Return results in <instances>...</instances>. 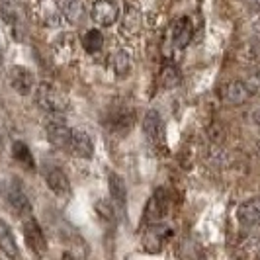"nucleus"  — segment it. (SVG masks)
<instances>
[{"mask_svg":"<svg viewBox=\"0 0 260 260\" xmlns=\"http://www.w3.org/2000/svg\"><path fill=\"white\" fill-rule=\"evenodd\" d=\"M108 180H110V194H112V200L116 204V209L123 213L125 211V202H127L125 182H123V178L119 174H116V172H110Z\"/></svg>","mask_w":260,"mask_h":260,"instance_id":"f8f14e48","label":"nucleus"},{"mask_svg":"<svg viewBox=\"0 0 260 260\" xmlns=\"http://www.w3.org/2000/svg\"><path fill=\"white\" fill-rule=\"evenodd\" d=\"M45 182H47V188L51 190L57 198H69L73 188H71V182H69V176L61 169L57 167H47L45 169Z\"/></svg>","mask_w":260,"mask_h":260,"instance_id":"6e6552de","label":"nucleus"},{"mask_svg":"<svg viewBox=\"0 0 260 260\" xmlns=\"http://www.w3.org/2000/svg\"><path fill=\"white\" fill-rule=\"evenodd\" d=\"M39 16H41V22L47 27H59L61 26V16H63V12L59 10L57 0H43Z\"/></svg>","mask_w":260,"mask_h":260,"instance_id":"2eb2a0df","label":"nucleus"},{"mask_svg":"<svg viewBox=\"0 0 260 260\" xmlns=\"http://www.w3.org/2000/svg\"><path fill=\"white\" fill-rule=\"evenodd\" d=\"M256 31H258V34H260V20H258V22H256Z\"/></svg>","mask_w":260,"mask_h":260,"instance_id":"b1692460","label":"nucleus"},{"mask_svg":"<svg viewBox=\"0 0 260 260\" xmlns=\"http://www.w3.org/2000/svg\"><path fill=\"white\" fill-rule=\"evenodd\" d=\"M8 78H10V86L20 96H27V94H31L34 88H36V77H34V73L22 65H14L10 69V73H8Z\"/></svg>","mask_w":260,"mask_h":260,"instance_id":"0eeeda50","label":"nucleus"},{"mask_svg":"<svg viewBox=\"0 0 260 260\" xmlns=\"http://www.w3.org/2000/svg\"><path fill=\"white\" fill-rule=\"evenodd\" d=\"M258 155H260V141H258Z\"/></svg>","mask_w":260,"mask_h":260,"instance_id":"393cba45","label":"nucleus"},{"mask_svg":"<svg viewBox=\"0 0 260 260\" xmlns=\"http://www.w3.org/2000/svg\"><path fill=\"white\" fill-rule=\"evenodd\" d=\"M141 12L137 6L133 4H125L123 6V14H121V29L127 34H137L141 29Z\"/></svg>","mask_w":260,"mask_h":260,"instance_id":"4468645a","label":"nucleus"},{"mask_svg":"<svg viewBox=\"0 0 260 260\" xmlns=\"http://www.w3.org/2000/svg\"><path fill=\"white\" fill-rule=\"evenodd\" d=\"M237 219L243 227H252L260 223V196L241 204L237 209Z\"/></svg>","mask_w":260,"mask_h":260,"instance_id":"9d476101","label":"nucleus"},{"mask_svg":"<svg viewBox=\"0 0 260 260\" xmlns=\"http://www.w3.org/2000/svg\"><path fill=\"white\" fill-rule=\"evenodd\" d=\"M194 36V26H192V20L188 16H184L180 20H176V24L172 27V39H174V45L178 49H184Z\"/></svg>","mask_w":260,"mask_h":260,"instance_id":"9b49d317","label":"nucleus"},{"mask_svg":"<svg viewBox=\"0 0 260 260\" xmlns=\"http://www.w3.org/2000/svg\"><path fill=\"white\" fill-rule=\"evenodd\" d=\"M6 196H8V204L12 206V209L20 215H29L31 213V204L27 200V194L24 192V188L20 186L18 180L10 182L8 190H6Z\"/></svg>","mask_w":260,"mask_h":260,"instance_id":"1a4fd4ad","label":"nucleus"},{"mask_svg":"<svg viewBox=\"0 0 260 260\" xmlns=\"http://www.w3.org/2000/svg\"><path fill=\"white\" fill-rule=\"evenodd\" d=\"M0 250L6 256H10V258H18L20 256V250H18V245H16L12 229H10V225L4 219H0Z\"/></svg>","mask_w":260,"mask_h":260,"instance_id":"ddd939ff","label":"nucleus"},{"mask_svg":"<svg viewBox=\"0 0 260 260\" xmlns=\"http://www.w3.org/2000/svg\"><path fill=\"white\" fill-rule=\"evenodd\" d=\"M61 12H63V18L67 22L78 24L86 16V6L82 4V0H65L63 6H61Z\"/></svg>","mask_w":260,"mask_h":260,"instance_id":"dca6fc26","label":"nucleus"},{"mask_svg":"<svg viewBox=\"0 0 260 260\" xmlns=\"http://www.w3.org/2000/svg\"><path fill=\"white\" fill-rule=\"evenodd\" d=\"M0 73H2V49H0Z\"/></svg>","mask_w":260,"mask_h":260,"instance_id":"5701e85b","label":"nucleus"},{"mask_svg":"<svg viewBox=\"0 0 260 260\" xmlns=\"http://www.w3.org/2000/svg\"><path fill=\"white\" fill-rule=\"evenodd\" d=\"M36 100H38L39 108L45 110L47 114H65L69 110V96L49 82L39 84L38 92H36Z\"/></svg>","mask_w":260,"mask_h":260,"instance_id":"f257e3e1","label":"nucleus"},{"mask_svg":"<svg viewBox=\"0 0 260 260\" xmlns=\"http://www.w3.org/2000/svg\"><path fill=\"white\" fill-rule=\"evenodd\" d=\"M252 119H254V123H258L260 125V108H256V110L252 112Z\"/></svg>","mask_w":260,"mask_h":260,"instance_id":"4be33fe9","label":"nucleus"},{"mask_svg":"<svg viewBox=\"0 0 260 260\" xmlns=\"http://www.w3.org/2000/svg\"><path fill=\"white\" fill-rule=\"evenodd\" d=\"M65 151L69 155L78 156V158H92V155H94V143H92L90 135L86 131L73 129Z\"/></svg>","mask_w":260,"mask_h":260,"instance_id":"423d86ee","label":"nucleus"},{"mask_svg":"<svg viewBox=\"0 0 260 260\" xmlns=\"http://www.w3.org/2000/svg\"><path fill=\"white\" fill-rule=\"evenodd\" d=\"M248 82H250V86H252L254 90H260V73H256V75L250 78Z\"/></svg>","mask_w":260,"mask_h":260,"instance_id":"aec40b11","label":"nucleus"},{"mask_svg":"<svg viewBox=\"0 0 260 260\" xmlns=\"http://www.w3.org/2000/svg\"><path fill=\"white\" fill-rule=\"evenodd\" d=\"M90 18L102 27L114 26L119 20V4L116 0H96L90 8Z\"/></svg>","mask_w":260,"mask_h":260,"instance_id":"f03ea898","label":"nucleus"},{"mask_svg":"<svg viewBox=\"0 0 260 260\" xmlns=\"http://www.w3.org/2000/svg\"><path fill=\"white\" fill-rule=\"evenodd\" d=\"M143 131L147 135V139L155 147H165L167 143V135H165V123H162V117L156 110H149L143 117Z\"/></svg>","mask_w":260,"mask_h":260,"instance_id":"20e7f679","label":"nucleus"},{"mask_svg":"<svg viewBox=\"0 0 260 260\" xmlns=\"http://www.w3.org/2000/svg\"><path fill=\"white\" fill-rule=\"evenodd\" d=\"M252 94H254V88L250 86L248 80H231L219 90V96H221L223 102L233 106L245 104Z\"/></svg>","mask_w":260,"mask_h":260,"instance_id":"7ed1b4c3","label":"nucleus"},{"mask_svg":"<svg viewBox=\"0 0 260 260\" xmlns=\"http://www.w3.org/2000/svg\"><path fill=\"white\" fill-rule=\"evenodd\" d=\"M24 239H26V245L29 247V250H31L36 256L45 254V250H47L45 235L41 231L39 223L36 221L31 215H27L26 221H24Z\"/></svg>","mask_w":260,"mask_h":260,"instance_id":"39448f33","label":"nucleus"},{"mask_svg":"<svg viewBox=\"0 0 260 260\" xmlns=\"http://www.w3.org/2000/svg\"><path fill=\"white\" fill-rule=\"evenodd\" d=\"M82 45H84V49L88 53H98L104 47V36H102V31L96 29V27L88 29L84 34V38H82Z\"/></svg>","mask_w":260,"mask_h":260,"instance_id":"a211bd4d","label":"nucleus"},{"mask_svg":"<svg viewBox=\"0 0 260 260\" xmlns=\"http://www.w3.org/2000/svg\"><path fill=\"white\" fill-rule=\"evenodd\" d=\"M112 67L116 71L117 77H127L131 71V57L127 51L123 49H117L114 55H112Z\"/></svg>","mask_w":260,"mask_h":260,"instance_id":"f3484780","label":"nucleus"},{"mask_svg":"<svg viewBox=\"0 0 260 260\" xmlns=\"http://www.w3.org/2000/svg\"><path fill=\"white\" fill-rule=\"evenodd\" d=\"M247 4L252 10H260V0H247Z\"/></svg>","mask_w":260,"mask_h":260,"instance_id":"412c9836","label":"nucleus"},{"mask_svg":"<svg viewBox=\"0 0 260 260\" xmlns=\"http://www.w3.org/2000/svg\"><path fill=\"white\" fill-rule=\"evenodd\" d=\"M12 153H14V158H16L18 162L26 165L27 169H34V156H31V151L27 149L26 143L16 141V143H14V147H12Z\"/></svg>","mask_w":260,"mask_h":260,"instance_id":"6ab92c4d","label":"nucleus"}]
</instances>
